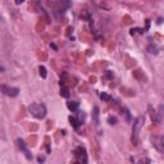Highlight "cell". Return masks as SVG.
Listing matches in <instances>:
<instances>
[{
  "mask_svg": "<svg viewBox=\"0 0 164 164\" xmlns=\"http://www.w3.org/2000/svg\"><path fill=\"white\" fill-rule=\"evenodd\" d=\"M60 96L65 97V99L69 97V90L65 87V85H60Z\"/></svg>",
  "mask_w": 164,
  "mask_h": 164,
  "instance_id": "obj_9",
  "label": "cell"
},
{
  "mask_svg": "<svg viewBox=\"0 0 164 164\" xmlns=\"http://www.w3.org/2000/svg\"><path fill=\"white\" fill-rule=\"evenodd\" d=\"M44 160H45V158H41V156L38 158V162H44Z\"/></svg>",
  "mask_w": 164,
  "mask_h": 164,
  "instance_id": "obj_15",
  "label": "cell"
},
{
  "mask_svg": "<svg viewBox=\"0 0 164 164\" xmlns=\"http://www.w3.org/2000/svg\"><path fill=\"white\" fill-rule=\"evenodd\" d=\"M149 113H150V117H151V121L154 123H160L162 122V117H160V113H158L155 109H153V106L149 105Z\"/></svg>",
  "mask_w": 164,
  "mask_h": 164,
  "instance_id": "obj_6",
  "label": "cell"
},
{
  "mask_svg": "<svg viewBox=\"0 0 164 164\" xmlns=\"http://www.w3.org/2000/svg\"><path fill=\"white\" fill-rule=\"evenodd\" d=\"M25 0H16V4H22Z\"/></svg>",
  "mask_w": 164,
  "mask_h": 164,
  "instance_id": "obj_14",
  "label": "cell"
},
{
  "mask_svg": "<svg viewBox=\"0 0 164 164\" xmlns=\"http://www.w3.org/2000/svg\"><path fill=\"white\" fill-rule=\"evenodd\" d=\"M1 91L4 95L10 97H16L17 95L19 94V90L17 87H13V86H7V85H1Z\"/></svg>",
  "mask_w": 164,
  "mask_h": 164,
  "instance_id": "obj_4",
  "label": "cell"
},
{
  "mask_svg": "<svg viewBox=\"0 0 164 164\" xmlns=\"http://www.w3.org/2000/svg\"><path fill=\"white\" fill-rule=\"evenodd\" d=\"M68 109L72 110V112H77V109H78L80 106V103H77V101H69V103L67 104Z\"/></svg>",
  "mask_w": 164,
  "mask_h": 164,
  "instance_id": "obj_8",
  "label": "cell"
},
{
  "mask_svg": "<svg viewBox=\"0 0 164 164\" xmlns=\"http://www.w3.org/2000/svg\"><path fill=\"white\" fill-rule=\"evenodd\" d=\"M69 122H71V124H72L74 128H80V126L82 124L81 119H78V118H76V117H71L69 118Z\"/></svg>",
  "mask_w": 164,
  "mask_h": 164,
  "instance_id": "obj_7",
  "label": "cell"
},
{
  "mask_svg": "<svg viewBox=\"0 0 164 164\" xmlns=\"http://www.w3.org/2000/svg\"><path fill=\"white\" fill-rule=\"evenodd\" d=\"M17 142H18V148L21 149V151H23V154L26 155V158H27V159H32V154H31V151L27 149L25 141H23L22 139H18V140H17Z\"/></svg>",
  "mask_w": 164,
  "mask_h": 164,
  "instance_id": "obj_5",
  "label": "cell"
},
{
  "mask_svg": "<svg viewBox=\"0 0 164 164\" xmlns=\"http://www.w3.org/2000/svg\"><path fill=\"white\" fill-rule=\"evenodd\" d=\"M38 71H40V76L43 77V78H46V68L45 67H43V65H41L40 68H38Z\"/></svg>",
  "mask_w": 164,
  "mask_h": 164,
  "instance_id": "obj_12",
  "label": "cell"
},
{
  "mask_svg": "<svg viewBox=\"0 0 164 164\" xmlns=\"http://www.w3.org/2000/svg\"><path fill=\"white\" fill-rule=\"evenodd\" d=\"M100 99L104 100V101H110V100H112V97H110L108 94H105V92H101V94H100Z\"/></svg>",
  "mask_w": 164,
  "mask_h": 164,
  "instance_id": "obj_11",
  "label": "cell"
},
{
  "mask_svg": "<svg viewBox=\"0 0 164 164\" xmlns=\"http://www.w3.org/2000/svg\"><path fill=\"white\" fill-rule=\"evenodd\" d=\"M92 117H94L95 124H99V108L94 106V113H92Z\"/></svg>",
  "mask_w": 164,
  "mask_h": 164,
  "instance_id": "obj_10",
  "label": "cell"
},
{
  "mask_svg": "<svg viewBox=\"0 0 164 164\" xmlns=\"http://www.w3.org/2000/svg\"><path fill=\"white\" fill-rule=\"evenodd\" d=\"M74 158L77 162L80 163H87V154H86V149L80 146L74 150Z\"/></svg>",
  "mask_w": 164,
  "mask_h": 164,
  "instance_id": "obj_3",
  "label": "cell"
},
{
  "mask_svg": "<svg viewBox=\"0 0 164 164\" xmlns=\"http://www.w3.org/2000/svg\"><path fill=\"white\" fill-rule=\"evenodd\" d=\"M28 112L37 119H43L46 115V106L40 103H34L28 106Z\"/></svg>",
  "mask_w": 164,
  "mask_h": 164,
  "instance_id": "obj_1",
  "label": "cell"
},
{
  "mask_svg": "<svg viewBox=\"0 0 164 164\" xmlns=\"http://www.w3.org/2000/svg\"><path fill=\"white\" fill-rule=\"evenodd\" d=\"M108 122H109L110 124H115V123H117V118H115V117H109L108 118Z\"/></svg>",
  "mask_w": 164,
  "mask_h": 164,
  "instance_id": "obj_13",
  "label": "cell"
},
{
  "mask_svg": "<svg viewBox=\"0 0 164 164\" xmlns=\"http://www.w3.org/2000/svg\"><path fill=\"white\" fill-rule=\"evenodd\" d=\"M144 121H145V118L141 115V117H139L133 122V126H132V144L133 145H137V142H139L140 131H141V127L144 124Z\"/></svg>",
  "mask_w": 164,
  "mask_h": 164,
  "instance_id": "obj_2",
  "label": "cell"
}]
</instances>
